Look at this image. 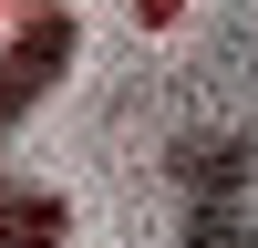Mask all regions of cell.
Segmentation results:
<instances>
[{"instance_id":"3957f363","label":"cell","mask_w":258,"mask_h":248,"mask_svg":"<svg viewBox=\"0 0 258 248\" xmlns=\"http://www.w3.org/2000/svg\"><path fill=\"white\" fill-rule=\"evenodd\" d=\"M186 248H258V238L238 227V207H217V197H197V217H186Z\"/></svg>"},{"instance_id":"6da1fadb","label":"cell","mask_w":258,"mask_h":248,"mask_svg":"<svg viewBox=\"0 0 258 248\" xmlns=\"http://www.w3.org/2000/svg\"><path fill=\"white\" fill-rule=\"evenodd\" d=\"M73 52H83V21L73 11H31L11 31V52H0V135H21V124L41 114V93L73 73Z\"/></svg>"},{"instance_id":"7a4b0ae2","label":"cell","mask_w":258,"mask_h":248,"mask_svg":"<svg viewBox=\"0 0 258 248\" xmlns=\"http://www.w3.org/2000/svg\"><path fill=\"white\" fill-rule=\"evenodd\" d=\"M62 227H73V207H62V197L0 176V248H62Z\"/></svg>"}]
</instances>
